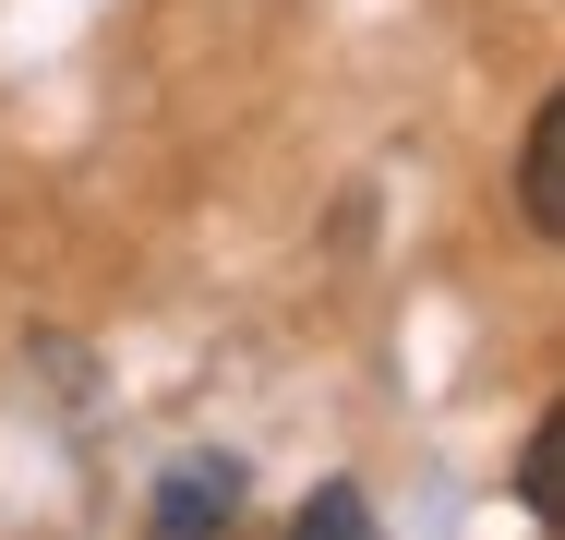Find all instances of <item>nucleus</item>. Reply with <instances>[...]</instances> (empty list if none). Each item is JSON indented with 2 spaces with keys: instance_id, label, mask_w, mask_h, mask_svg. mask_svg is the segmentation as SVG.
Returning a JSON list of instances; mask_svg holds the SVG:
<instances>
[{
  "instance_id": "f257e3e1",
  "label": "nucleus",
  "mask_w": 565,
  "mask_h": 540,
  "mask_svg": "<svg viewBox=\"0 0 565 540\" xmlns=\"http://www.w3.org/2000/svg\"><path fill=\"white\" fill-rule=\"evenodd\" d=\"M518 205H530V228H542V240H565V97L530 120V156H518Z\"/></svg>"
},
{
  "instance_id": "f03ea898",
  "label": "nucleus",
  "mask_w": 565,
  "mask_h": 540,
  "mask_svg": "<svg viewBox=\"0 0 565 540\" xmlns=\"http://www.w3.org/2000/svg\"><path fill=\"white\" fill-rule=\"evenodd\" d=\"M518 493H530V517H542V529H565V409L530 432V456H518Z\"/></svg>"
}]
</instances>
